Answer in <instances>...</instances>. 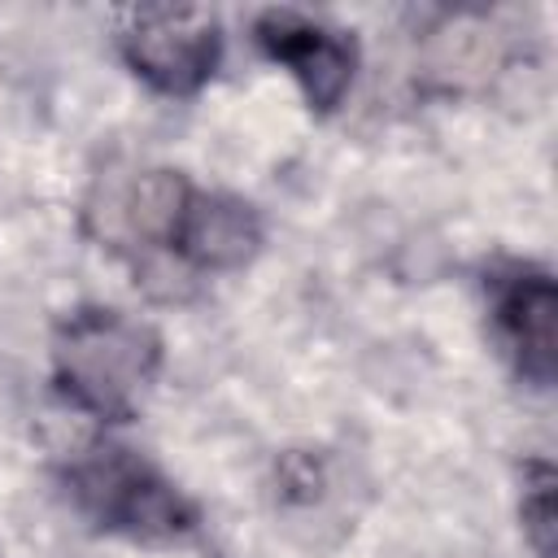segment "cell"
Returning a JSON list of instances; mask_svg holds the SVG:
<instances>
[{"mask_svg": "<svg viewBox=\"0 0 558 558\" xmlns=\"http://www.w3.org/2000/svg\"><path fill=\"white\" fill-rule=\"evenodd\" d=\"M65 488L83 519L131 541L161 545L196 527L192 501L153 462H144L135 449L113 440L87 445L65 466Z\"/></svg>", "mask_w": 558, "mask_h": 558, "instance_id": "7a4b0ae2", "label": "cell"}, {"mask_svg": "<svg viewBox=\"0 0 558 558\" xmlns=\"http://www.w3.org/2000/svg\"><path fill=\"white\" fill-rule=\"evenodd\" d=\"M161 371V336L122 310L83 305L52 331V379L96 418H131Z\"/></svg>", "mask_w": 558, "mask_h": 558, "instance_id": "6da1fadb", "label": "cell"}, {"mask_svg": "<svg viewBox=\"0 0 558 558\" xmlns=\"http://www.w3.org/2000/svg\"><path fill=\"white\" fill-rule=\"evenodd\" d=\"M118 48L148 87L192 96L218 70L222 26L205 4H135L118 13Z\"/></svg>", "mask_w": 558, "mask_h": 558, "instance_id": "3957f363", "label": "cell"}, {"mask_svg": "<svg viewBox=\"0 0 558 558\" xmlns=\"http://www.w3.org/2000/svg\"><path fill=\"white\" fill-rule=\"evenodd\" d=\"M488 310L514 371L527 384L549 388L558 366V292L549 270L527 262L497 266L488 275Z\"/></svg>", "mask_w": 558, "mask_h": 558, "instance_id": "277c9868", "label": "cell"}, {"mask_svg": "<svg viewBox=\"0 0 558 558\" xmlns=\"http://www.w3.org/2000/svg\"><path fill=\"white\" fill-rule=\"evenodd\" d=\"M262 52L279 65L292 70V78L301 83L310 109L331 113L349 87H353V70H357V44L353 35L296 13V9H266L253 26Z\"/></svg>", "mask_w": 558, "mask_h": 558, "instance_id": "5b68a950", "label": "cell"}, {"mask_svg": "<svg viewBox=\"0 0 558 558\" xmlns=\"http://www.w3.org/2000/svg\"><path fill=\"white\" fill-rule=\"evenodd\" d=\"M262 248V218L248 201L192 187L170 240V253L192 270H240Z\"/></svg>", "mask_w": 558, "mask_h": 558, "instance_id": "8992f818", "label": "cell"}, {"mask_svg": "<svg viewBox=\"0 0 558 558\" xmlns=\"http://www.w3.org/2000/svg\"><path fill=\"white\" fill-rule=\"evenodd\" d=\"M554 466L549 462H527L523 466V497H519V519L523 536L536 549V558H554V532H558V510H554Z\"/></svg>", "mask_w": 558, "mask_h": 558, "instance_id": "52a82bcc", "label": "cell"}]
</instances>
